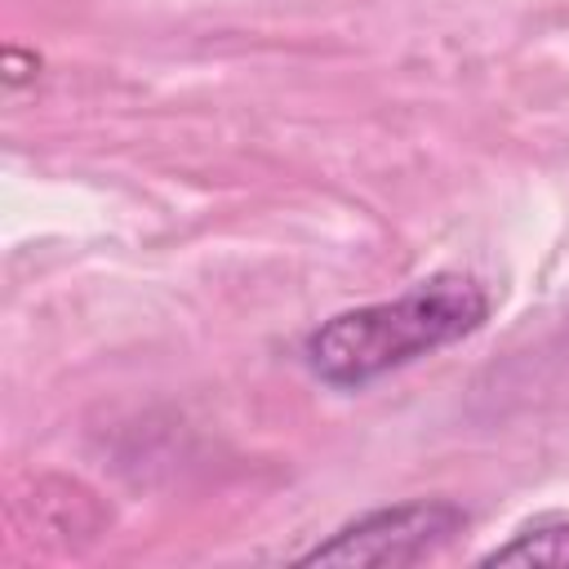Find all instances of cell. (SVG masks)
<instances>
[{
    "mask_svg": "<svg viewBox=\"0 0 569 569\" xmlns=\"http://www.w3.org/2000/svg\"><path fill=\"white\" fill-rule=\"evenodd\" d=\"M485 316H489V293L480 289V280L462 271H436L409 284L400 298L329 316L320 329L307 333L302 360L320 382L338 391H356L391 369H405L476 333Z\"/></svg>",
    "mask_w": 569,
    "mask_h": 569,
    "instance_id": "6da1fadb",
    "label": "cell"
},
{
    "mask_svg": "<svg viewBox=\"0 0 569 569\" xmlns=\"http://www.w3.org/2000/svg\"><path fill=\"white\" fill-rule=\"evenodd\" d=\"M480 565H547L569 569V516H538L520 525L502 547L485 551Z\"/></svg>",
    "mask_w": 569,
    "mask_h": 569,
    "instance_id": "3957f363",
    "label": "cell"
},
{
    "mask_svg": "<svg viewBox=\"0 0 569 569\" xmlns=\"http://www.w3.org/2000/svg\"><path fill=\"white\" fill-rule=\"evenodd\" d=\"M467 511L449 498H413L365 511L302 551V565H418L462 533Z\"/></svg>",
    "mask_w": 569,
    "mask_h": 569,
    "instance_id": "7a4b0ae2",
    "label": "cell"
}]
</instances>
